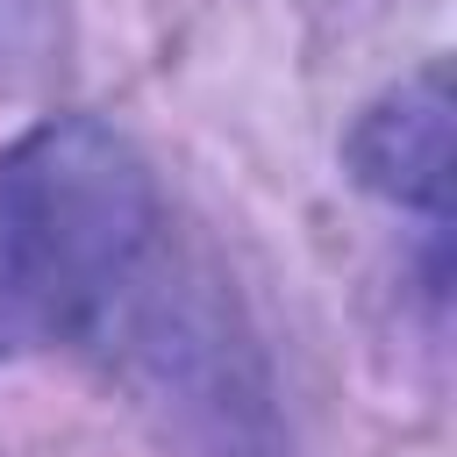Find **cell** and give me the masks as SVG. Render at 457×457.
Masks as SVG:
<instances>
[{
    "label": "cell",
    "mask_w": 457,
    "mask_h": 457,
    "mask_svg": "<svg viewBox=\"0 0 457 457\" xmlns=\"http://www.w3.org/2000/svg\"><path fill=\"white\" fill-rule=\"evenodd\" d=\"M150 157L100 114H50L0 150V364L93 343L164 243Z\"/></svg>",
    "instance_id": "cell-1"
},
{
    "label": "cell",
    "mask_w": 457,
    "mask_h": 457,
    "mask_svg": "<svg viewBox=\"0 0 457 457\" xmlns=\"http://www.w3.org/2000/svg\"><path fill=\"white\" fill-rule=\"evenodd\" d=\"M129 407L171 457H293L271 350L200 243H164L93 328Z\"/></svg>",
    "instance_id": "cell-2"
},
{
    "label": "cell",
    "mask_w": 457,
    "mask_h": 457,
    "mask_svg": "<svg viewBox=\"0 0 457 457\" xmlns=\"http://www.w3.org/2000/svg\"><path fill=\"white\" fill-rule=\"evenodd\" d=\"M343 171L357 193L421 214L428 228L450 221V57H421L357 107L343 129Z\"/></svg>",
    "instance_id": "cell-3"
}]
</instances>
